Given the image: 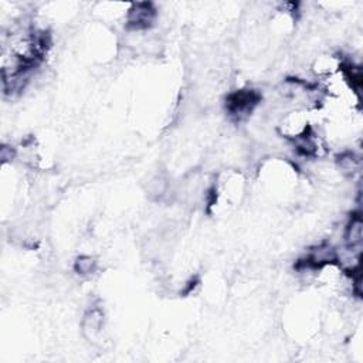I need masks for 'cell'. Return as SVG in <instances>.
Here are the masks:
<instances>
[{"instance_id": "obj_2", "label": "cell", "mask_w": 363, "mask_h": 363, "mask_svg": "<svg viewBox=\"0 0 363 363\" xmlns=\"http://www.w3.org/2000/svg\"><path fill=\"white\" fill-rule=\"evenodd\" d=\"M155 10L149 3H139L133 6V10L129 13V27L132 29H145L154 22Z\"/></svg>"}, {"instance_id": "obj_1", "label": "cell", "mask_w": 363, "mask_h": 363, "mask_svg": "<svg viewBox=\"0 0 363 363\" xmlns=\"http://www.w3.org/2000/svg\"><path fill=\"white\" fill-rule=\"evenodd\" d=\"M260 95L256 91H239L232 94L227 98V109L230 111L232 116L241 117L245 113L252 112L253 108L258 104Z\"/></svg>"}]
</instances>
